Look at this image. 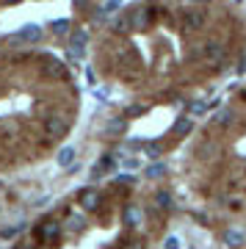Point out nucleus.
<instances>
[{
    "mask_svg": "<svg viewBox=\"0 0 246 249\" xmlns=\"http://www.w3.org/2000/svg\"><path fill=\"white\" fill-rule=\"evenodd\" d=\"M127 19H130L133 28H147L152 19V9H133L130 14H127Z\"/></svg>",
    "mask_w": 246,
    "mask_h": 249,
    "instance_id": "5",
    "label": "nucleus"
},
{
    "mask_svg": "<svg viewBox=\"0 0 246 249\" xmlns=\"http://www.w3.org/2000/svg\"><path fill=\"white\" fill-rule=\"evenodd\" d=\"M124 166H127V169H136V166H139V160H136V158H127V160H124Z\"/></svg>",
    "mask_w": 246,
    "mask_h": 249,
    "instance_id": "25",
    "label": "nucleus"
},
{
    "mask_svg": "<svg viewBox=\"0 0 246 249\" xmlns=\"http://www.w3.org/2000/svg\"><path fill=\"white\" fill-rule=\"evenodd\" d=\"M127 28H130V19H127V14H124V17H116L114 31H127Z\"/></svg>",
    "mask_w": 246,
    "mask_h": 249,
    "instance_id": "17",
    "label": "nucleus"
},
{
    "mask_svg": "<svg viewBox=\"0 0 246 249\" xmlns=\"http://www.w3.org/2000/svg\"><path fill=\"white\" fill-rule=\"evenodd\" d=\"M163 249H180V238H175V235H169V238L163 241Z\"/></svg>",
    "mask_w": 246,
    "mask_h": 249,
    "instance_id": "19",
    "label": "nucleus"
},
{
    "mask_svg": "<svg viewBox=\"0 0 246 249\" xmlns=\"http://www.w3.org/2000/svg\"><path fill=\"white\" fill-rule=\"evenodd\" d=\"M188 130H191V119H177L175 122V133H188Z\"/></svg>",
    "mask_w": 246,
    "mask_h": 249,
    "instance_id": "15",
    "label": "nucleus"
},
{
    "mask_svg": "<svg viewBox=\"0 0 246 249\" xmlns=\"http://www.w3.org/2000/svg\"><path fill=\"white\" fill-rule=\"evenodd\" d=\"M14 39H22V42H36V39H42V28H39V25H25V28H19L17 34H14Z\"/></svg>",
    "mask_w": 246,
    "mask_h": 249,
    "instance_id": "6",
    "label": "nucleus"
},
{
    "mask_svg": "<svg viewBox=\"0 0 246 249\" xmlns=\"http://www.w3.org/2000/svg\"><path fill=\"white\" fill-rule=\"evenodd\" d=\"M205 111H208V103H191V114H205Z\"/></svg>",
    "mask_w": 246,
    "mask_h": 249,
    "instance_id": "21",
    "label": "nucleus"
},
{
    "mask_svg": "<svg viewBox=\"0 0 246 249\" xmlns=\"http://www.w3.org/2000/svg\"><path fill=\"white\" fill-rule=\"evenodd\" d=\"M144 150L150 152L152 158H158V155H160V147H158V144H144Z\"/></svg>",
    "mask_w": 246,
    "mask_h": 249,
    "instance_id": "23",
    "label": "nucleus"
},
{
    "mask_svg": "<svg viewBox=\"0 0 246 249\" xmlns=\"http://www.w3.org/2000/svg\"><path fill=\"white\" fill-rule=\"evenodd\" d=\"M80 205H83L86 211H94L97 205H100V194H97L94 188H83V191H80Z\"/></svg>",
    "mask_w": 246,
    "mask_h": 249,
    "instance_id": "7",
    "label": "nucleus"
},
{
    "mask_svg": "<svg viewBox=\"0 0 246 249\" xmlns=\"http://www.w3.org/2000/svg\"><path fill=\"white\" fill-rule=\"evenodd\" d=\"M47 75L50 78H64V64L55 58H47Z\"/></svg>",
    "mask_w": 246,
    "mask_h": 249,
    "instance_id": "10",
    "label": "nucleus"
},
{
    "mask_svg": "<svg viewBox=\"0 0 246 249\" xmlns=\"http://www.w3.org/2000/svg\"><path fill=\"white\" fill-rule=\"evenodd\" d=\"M224 244H227V247H241V244H244V232L227 230V232H224Z\"/></svg>",
    "mask_w": 246,
    "mask_h": 249,
    "instance_id": "9",
    "label": "nucleus"
},
{
    "mask_svg": "<svg viewBox=\"0 0 246 249\" xmlns=\"http://www.w3.org/2000/svg\"><path fill=\"white\" fill-rule=\"evenodd\" d=\"M53 31H55L58 36L70 34V22H67V19H55V22H53Z\"/></svg>",
    "mask_w": 246,
    "mask_h": 249,
    "instance_id": "16",
    "label": "nucleus"
},
{
    "mask_svg": "<svg viewBox=\"0 0 246 249\" xmlns=\"http://www.w3.org/2000/svg\"><path fill=\"white\" fill-rule=\"evenodd\" d=\"M144 111H147L144 106H130L127 108V116H139V114H144Z\"/></svg>",
    "mask_w": 246,
    "mask_h": 249,
    "instance_id": "24",
    "label": "nucleus"
},
{
    "mask_svg": "<svg viewBox=\"0 0 246 249\" xmlns=\"http://www.w3.org/2000/svg\"><path fill=\"white\" fill-rule=\"evenodd\" d=\"M155 205H158V208H163V211H166V208H172V196H169V191H158V194H155Z\"/></svg>",
    "mask_w": 246,
    "mask_h": 249,
    "instance_id": "12",
    "label": "nucleus"
},
{
    "mask_svg": "<svg viewBox=\"0 0 246 249\" xmlns=\"http://www.w3.org/2000/svg\"><path fill=\"white\" fill-rule=\"evenodd\" d=\"M86 42H88V34H86V31H75V34L70 36V45H67V53H70V58H72V61H80V58H83Z\"/></svg>",
    "mask_w": 246,
    "mask_h": 249,
    "instance_id": "1",
    "label": "nucleus"
},
{
    "mask_svg": "<svg viewBox=\"0 0 246 249\" xmlns=\"http://www.w3.org/2000/svg\"><path fill=\"white\" fill-rule=\"evenodd\" d=\"M180 22H183L185 31H199V28L205 25V11H199V9H185L183 17H180Z\"/></svg>",
    "mask_w": 246,
    "mask_h": 249,
    "instance_id": "2",
    "label": "nucleus"
},
{
    "mask_svg": "<svg viewBox=\"0 0 246 249\" xmlns=\"http://www.w3.org/2000/svg\"><path fill=\"white\" fill-rule=\"evenodd\" d=\"M116 9H119V3H116V0H111V3H105V6L100 9V14H111V11H116Z\"/></svg>",
    "mask_w": 246,
    "mask_h": 249,
    "instance_id": "22",
    "label": "nucleus"
},
{
    "mask_svg": "<svg viewBox=\"0 0 246 249\" xmlns=\"http://www.w3.org/2000/svg\"><path fill=\"white\" fill-rule=\"evenodd\" d=\"M108 130H111V133H122V130H124V122H122V119H114V122L108 124Z\"/></svg>",
    "mask_w": 246,
    "mask_h": 249,
    "instance_id": "20",
    "label": "nucleus"
},
{
    "mask_svg": "<svg viewBox=\"0 0 246 249\" xmlns=\"http://www.w3.org/2000/svg\"><path fill=\"white\" fill-rule=\"evenodd\" d=\"M139 219H141L139 208H127V211H124V222L127 224H139Z\"/></svg>",
    "mask_w": 246,
    "mask_h": 249,
    "instance_id": "14",
    "label": "nucleus"
},
{
    "mask_svg": "<svg viewBox=\"0 0 246 249\" xmlns=\"http://www.w3.org/2000/svg\"><path fill=\"white\" fill-rule=\"evenodd\" d=\"M232 119H235V116H232V111H221V114L216 116V122H219V124H229Z\"/></svg>",
    "mask_w": 246,
    "mask_h": 249,
    "instance_id": "18",
    "label": "nucleus"
},
{
    "mask_svg": "<svg viewBox=\"0 0 246 249\" xmlns=\"http://www.w3.org/2000/svg\"><path fill=\"white\" fill-rule=\"evenodd\" d=\"M166 175V166L163 163H152L150 169H147V178H163Z\"/></svg>",
    "mask_w": 246,
    "mask_h": 249,
    "instance_id": "13",
    "label": "nucleus"
},
{
    "mask_svg": "<svg viewBox=\"0 0 246 249\" xmlns=\"http://www.w3.org/2000/svg\"><path fill=\"white\" fill-rule=\"evenodd\" d=\"M58 163H61V166H72V163H75V147H64V150L58 152Z\"/></svg>",
    "mask_w": 246,
    "mask_h": 249,
    "instance_id": "11",
    "label": "nucleus"
},
{
    "mask_svg": "<svg viewBox=\"0 0 246 249\" xmlns=\"http://www.w3.org/2000/svg\"><path fill=\"white\" fill-rule=\"evenodd\" d=\"M44 133L50 136V139L67 136V119H61V116H47L44 119Z\"/></svg>",
    "mask_w": 246,
    "mask_h": 249,
    "instance_id": "3",
    "label": "nucleus"
},
{
    "mask_svg": "<svg viewBox=\"0 0 246 249\" xmlns=\"http://www.w3.org/2000/svg\"><path fill=\"white\" fill-rule=\"evenodd\" d=\"M36 235H39L42 241H47V244H53V241L61 235V224H58V222H44L42 227L36 230Z\"/></svg>",
    "mask_w": 246,
    "mask_h": 249,
    "instance_id": "4",
    "label": "nucleus"
},
{
    "mask_svg": "<svg viewBox=\"0 0 246 249\" xmlns=\"http://www.w3.org/2000/svg\"><path fill=\"white\" fill-rule=\"evenodd\" d=\"M199 53L208 58V61H219L221 55H224V47L219 45V42H208V45H202V50Z\"/></svg>",
    "mask_w": 246,
    "mask_h": 249,
    "instance_id": "8",
    "label": "nucleus"
}]
</instances>
